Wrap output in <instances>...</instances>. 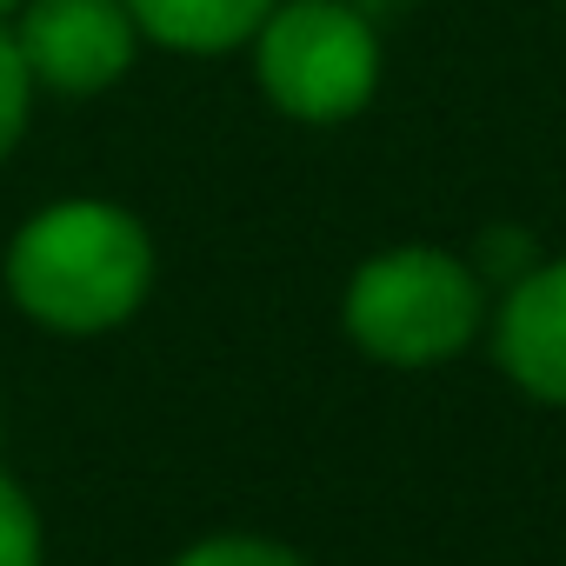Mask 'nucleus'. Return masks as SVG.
Wrapping results in <instances>:
<instances>
[{"label":"nucleus","instance_id":"1","mask_svg":"<svg viewBox=\"0 0 566 566\" xmlns=\"http://www.w3.org/2000/svg\"><path fill=\"white\" fill-rule=\"evenodd\" d=\"M154 233L134 207L107 193H67L34 207L0 260L8 301L61 340H94L127 327L154 294Z\"/></svg>","mask_w":566,"mask_h":566},{"label":"nucleus","instance_id":"2","mask_svg":"<svg viewBox=\"0 0 566 566\" xmlns=\"http://www.w3.org/2000/svg\"><path fill=\"white\" fill-rule=\"evenodd\" d=\"M347 340L380 367H440L486 327V280L467 253L433 240L380 247L354 266L340 294Z\"/></svg>","mask_w":566,"mask_h":566},{"label":"nucleus","instance_id":"3","mask_svg":"<svg viewBox=\"0 0 566 566\" xmlns=\"http://www.w3.org/2000/svg\"><path fill=\"white\" fill-rule=\"evenodd\" d=\"M253 94L294 127H347L380 101L387 41L360 0H273L247 41Z\"/></svg>","mask_w":566,"mask_h":566},{"label":"nucleus","instance_id":"4","mask_svg":"<svg viewBox=\"0 0 566 566\" xmlns=\"http://www.w3.org/2000/svg\"><path fill=\"white\" fill-rule=\"evenodd\" d=\"M8 28L34 87L54 101H101L147 54L127 0H21Z\"/></svg>","mask_w":566,"mask_h":566},{"label":"nucleus","instance_id":"5","mask_svg":"<svg viewBox=\"0 0 566 566\" xmlns=\"http://www.w3.org/2000/svg\"><path fill=\"white\" fill-rule=\"evenodd\" d=\"M493 360L526 400L566 407V253L506 280L493 307Z\"/></svg>","mask_w":566,"mask_h":566},{"label":"nucleus","instance_id":"6","mask_svg":"<svg viewBox=\"0 0 566 566\" xmlns=\"http://www.w3.org/2000/svg\"><path fill=\"white\" fill-rule=\"evenodd\" d=\"M127 14L147 48L180 54V61H227L247 54L273 0H127Z\"/></svg>","mask_w":566,"mask_h":566},{"label":"nucleus","instance_id":"7","mask_svg":"<svg viewBox=\"0 0 566 566\" xmlns=\"http://www.w3.org/2000/svg\"><path fill=\"white\" fill-rule=\"evenodd\" d=\"M34 101H41V87H34V74L14 48V28L0 21V167L21 154V140L34 127Z\"/></svg>","mask_w":566,"mask_h":566},{"label":"nucleus","instance_id":"8","mask_svg":"<svg viewBox=\"0 0 566 566\" xmlns=\"http://www.w3.org/2000/svg\"><path fill=\"white\" fill-rule=\"evenodd\" d=\"M174 566H307V559L280 539H260V533H207L187 553H174Z\"/></svg>","mask_w":566,"mask_h":566},{"label":"nucleus","instance_id":"9","mask_svg":"<svg viewBox=\"0 0 566 566\" xmlns=\"http://www.w3.org/2000/svg\"><path fill=\"white\" fill-rule=\"evenodd\" d=\"M48 539H41V513L34 500L0 473V566H41Z\"/></svg>","mask_w":566,"mask_h":566},{"label":"nucleus","instance_id":"10","mask_svg":"<svg viewBox=\"0 0 566 566\" xmlns=\"http://www.w3.org/2000/svg\"><path fill=\"white\" fill-rule=\"evenodd\" d=\"M14 8H21V0H0V21H8V14H14Z\"/></svg>","mask_w":566,"mask_h":566}]
</instances>
